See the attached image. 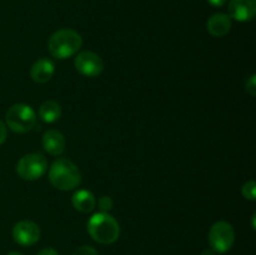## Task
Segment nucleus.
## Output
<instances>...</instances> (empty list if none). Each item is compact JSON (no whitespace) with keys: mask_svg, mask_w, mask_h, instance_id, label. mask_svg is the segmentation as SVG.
Segmentation results:
<instances>
[{"mask_svg":"<svg viewBox=\"0 0 256 255\" xmlns=\"http://www.w3.org/2000/svg\"><path fill=\"white\" fill-rule=\"evenodd\" d=\"M49 180L52 185L62 192L76 189L82 182V174L72 162L58 159L49 169Z\"/></svg>","mask_w":256,"mask_h":255,"instance_id":"2","label":"nucleus"},{"mask_svg":"<svg viewBox=\"0 0 256 255\" xmlns=\"http://www.w3.org/2000/svg\"><path fill=\"white\" fill-rule=\"evenodd\" d=\"M229 16L236 22H250L256 15V0H232L229 2Z\"/></svg>","mask_w":256,"mask_h":255,"instance_id":"9","label":"nucleus"},{"mask_svg":"<svg viewBox=\"0 0 256 255\" xmlns=\"http://www.w3.org/2000/svg\"><path fill=\"white\" fill-rule=\"evenodd\" d=\"M75 68L82 75L86 78H96L104 70V62L94 52H82L76 55L74 62Z\"/></svg>","mask_w":256,"mask_h":255,"instance_id":"7","label":"nucleus"},{"mask_svg":"<svg viewBox=\"0 0 256 255\" xmlns=\"http://www.w3.org/2000/svg\"><path fill=\"white\" fill-rule=\"evenodd\" d=\"M255 218H256V214L252 215V229H255Z\"/></svg>","mask_w":256,"mask_h":255,"instance_id":"24","label":"nucleus"},{"mask_svg":"<svg viewBox=\"0 0 256 255\" xmlns=\"http://www.w3.org/2000/svg\"><path fill=\"white\" fill-rule=\"evenodd\" d=\"M8 138V129H6V124L4 122L0 120V145L4 144L5 140Z\"/></svg>","mask_w":256,"mask_h":255,"instance_id":"19","label":"nucleus"},{"mask_svg":"<svg viewBox=\"0 0 256 255\" xmlns=\"http://www.w3.org/2000/svg\"><path fill=\"white\" fill-rule=\"evenodd\" d=\"M206 29L212 36H225L232 29V18L222 12H216L209 18L206 22Z\"/></svg>","mask_w":256,"mask_h":255,"instance_id":"12","label":"nucleus"},{"mask_svg":"<svg viewBox=\"0 0 256 255\" xmlns=\"http://www.w3.org/2000/svg\"><path fill=\"white\" fill-rule=\"evenodd\" d=\"M42 148H44L45 152L50 155H62L65 150V138L59 130L50 129L48 132H44L42 140Z\"/></svg>","mask_w":256,"mask_h":255,"instance_id":"10","label":"nucleus"},{"mask_svg":"<svg viewBox=\"0 0 256 255\" xmlns=\"http://www.w3.org/2000/svg\"><path fill=\"white\" fill-rule=\"evenodd\" d=\"M36 255H59V252L52 248H45V249L40 250Z\"/></svg>","mask_w":256,"mask_h":255,"instance_id":"20","label":"nucleus"},{"mask_svg":"<svg viewBox=\"0 0 256 255\" xmlns=\"http://www.w3.org/2000/svg\"><path fill=\"white\" fill-rule=\"evenodd\" d=\"M246 92H249L252 96L256 95V76L255 74H252L249 79L246 80Z\"/></svg>","mask_w":256,"mask_h":255,"instance_id":"18","label":"nucleus"},{"mask_svg":"<svg viewBox=\"0 0 256 255\" xmlns=\"http://www.w3.org/2000/svg\"><path fill=\"white\" fill-rule=\"evenodd\" d=\"M12 238L22 246H32L40 239V229L32 220H22L12 228Z\"/></svg>","mask_w":256,"mask_h":255,"instance_id":"8","label":"nucleus"},{"mask_svg":"<svg viewBox=\"0 0 256 255\" xmlns=\"http://www.w3.org/2000/svg\"><path fill=\"white\" fill-rule=\"evenodd\" d=\"M215 254H216V252H215L212 249H206L202 252V255H215Z\"/></svg>","mask_w":256,"mask_h":255,"instance_id":"22","label":"nucleus"},{"mask_svg":"<svg viewBox=\"0 0 256 255\" xmlns=\"http://www.w3.org/2000/svg\"><path fill=\"white\" fill-rule=\"evenodd\" d=\"M54 72V62L50 59L42 58V59L36 60L32 64V69H30V76H32V82H38V84H45L52 79Z\"/></svg>","mask_w":256,"mask_h":255,"instance_id":"11","label":"nucleus"},{"mask_svg":"<svg viewBox=\"0 0 256 255\" xmlns=\"http://www.w3.org/2000/svg\"><path fill=\"white\" fill-rule=\"evenodd\" d=\"M82 45V38L76 30L60 29L48 42L50 54L56 59H68L76 54Z\"/></svg>","mask_w":256,"mask_h":255,"instance_id":"3","label":"nucleus"},{"mask_svg":"<svg viewBox=\"0 0 256 255\" xmlns=\"http://www.w3.org/2000/svg\"><path fill=\"white\" fill-rule=\"evenodd\" d=\"M62 116V106L55 100H46L39 108V118L44 122L52 124Z\"/></svg>","mask_w":256,"mask_h":255,"instance_id":"14","label":"nucleus"},{"mask_svg":"<svg viewBox=\"0 0 256 255\" xmlns=\"http://www.w3.org/2000/svg\"><path fill=\"white\" fill-rule=\"evenodd\" d=\"M235 242L234 228L226 222H218L210 228L209 244L210 249L218 254L228 252Z\"/></svg>","mask_w":256,"mask_h":255,"instance_id":"6","label":"nucleus"},{"mask_svg":"<svg viewBox=\"0 0 256 255\" xmlns=\"http://www.w3.org/2000/svg\"><path fill=\"white\" fill-rule=\"evenodd\" d=\"M72 206L80 212H92L95 209L96 205V199H95L94 194L89 190H78L72 195Z\"/></svg>","mask_w":256,"mask_h":255,"instance_id":"13","label":"nucleus"},{"mask_svg":"<svg viewBox=\"0 0 256 255\" xmlns=\"http://www.w3.org/2000/svg\"><path fill=\"white\" fill-rule=\"evenodd\" d=\"M90 236L99 244H112L119 239L120 225L109 212H95L86 225Z\"/></svg>","mask_w":256,"mask_h":255,"instance_id":"1","label":"nucleus"},{"mask_svg":"<svg viewBox=\"0 0 256 255\" xmlns=\"http://www.w3.org/2000/svg\"><path fill=\"white\" fill-rule=\"evenodd\" d=\"M242 192L245 199L254 202L256 199V182L254 180H249L245 182L242 188Z\"/></svg>","mask_w":256,"mask_h":255,"instance_id":"15","label":"nucleus"},{"mask_svg":"<svg viewBox=\"0 0 256 255\" xmlns=\"http://www.w3.org/2000/svg\"><path fill=\"white\" fill-rule=\"evenodd\" d=\"M208 2H209L212 6L219 8V6H222V5L226 2V0H208Z\"/></svg>","mask_w":256,"mask_h":255,"instance_id":"21","label":"nucleus"},{"mask_svg":"<svg viewBox=\"0 0 256 255\" xmlns=\"http://www.w3.org/2000/svg\"><path fill=\"white\" fill-rule=\"evenodd\" d=\"M48 160L39 152L26 154L16 164V172L24 180H38L46 172Z\"/></svg>","mask_w":256,"mask_h":255,"instance_id":"5","label":"nucleus"},{"mask_svg":"<svg viewBox=\"0 0 256 255\" xmlns=\"http://www.w3.org/2000/svg\"><path fill=\"white\" fill-rule=\"evenodd\" d=\"M8 255H22V252H10Z\"/></svg>","mask_w":256,"mask_h":255,"instance_id":"23","label":"nucleus"},{"mask_svg":"<svg viewBox=\"0 0 256 255\" xmlns=\"http://www.w3.org/2000/svg\"><path fill=\"white\" fill-rule=\"evenodd\" d=\"M112 205H114L112 199L110 196H108V195H104V196H102L98 200V206L104 212H109L112 209Z\"/></svg>","mask_w":256,"mask_h":255,"instance_id":"16","label":"nucleus"},{"mask_svg":"<svg viewBox=\"0 0 256 255\" xmlns=\"http://www.w3.org/2000/svg\"><path fill=\"white\" fill-rule=\"evenodd\" d=\"M72 255H99V254H98V252L92 246H89V245H82V246L78 248Z\"/></svg>","mask_w":256,"mask_h":255,"instance_id":"17","label":"nucleus"},{"mask_svg":"<svg viewBox=\"0 0 256 255\" xmlns=\"http://www.w3.org/2000/svg\"><path fill=\"white\" fill-rule=\"evenodd\" d=\"M6 126L14 132L24 134L30 132L36 122V115L32 108L26 104H14L9 108L5 115Z\"/></svg>","mask_w":256,"mask_h":255,"instance_id":"4","label":"nucleus"}]
</instances>
